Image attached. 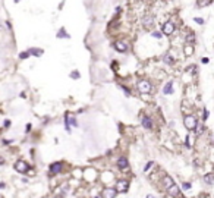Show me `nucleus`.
I'll return each mask as SVG.
<instances>
[{
    "instance_id": "nucleus-5",
    "label": "nucleus",
    "mask_w": 214,
    "mask_h": 198,
    "mask_svg": "<svg viewBox=\"0 0 214 198\" xmlns=\"http://www.w3.org/2000/svg\"><path fill=\"white\" fill-rule=\"evenodd\" d=\"M116 188H106V189H103L101 192V198H114L116 197Z\"/></svg>"
},
{
    "instance_id": "nucleus-29",
    "label": "nucleus",
    "mask_w": 214,
    "mask_h": 198,
    "mask_svg": "<svg viewBox=\"0 0 214 198\" xmlns=\"http://www.w3.org/2000/svg\"><path fill=\"white\" fill-rule=\"evenodd\" d=\"M147 198H154V197L152 195H147Z\"/></svg>"
},
{
    "instance_id": "nucleus-26",
    "label": "nucleus",
    "mask_w": 214,
    "mask_h": 198,
    "mask_svg": "<svg viewBox=\"0 0 214 198\" xmlns=\"http://www.w3.org/2000/svg\"><path fill=\"white\" fill-rule=\"evenodd\" d=\"M204 119H207L208 118V112H207V110H204V116H203Z\"/></svg>"
},
{
    "instance_id": "nucleus-11",
    "label": "nucleus",
    "mask_w": 214,
    "mask_h": 198,
    "mask_svg": "<svg viewBox=\"0 0 214 198\" xmlns=\"http://www.w3.org/2000/svg\"><path fill=\"white\" fill-rule=\"evenodd\" d=\"M129 166V163H128V158L126 157H120L118 160V167H120V169H126Z\"/></svg>"
},
{
    "instance_id": "nucleus-2",
    "label": "nucleus",
    "mask_w": 214,
    "mask_h": 198,
    "mask_svg": "<svg viewBox=\"0 0 214 198\" xmlns=\"http://www.w3.org/2000/svg\"><path fill=\"white\" fill-rule=\"evenodd\" d=\"M136 87H138V91L142 93V94H150L151 93V84L148 81H139Z\"/></svg>"
},
{
    "instance_id": "nucleus-17",
    "label": "nucleus",
    "mask_w": 214,
    "mask_h": 198,
    "mask_svg": "<svg viewBox=\"0 0 214 198\" xmlns=\"http://www.w3.org/2000/svg\"><path fill=\"white\" fill-rule=\"evenodd\" d=\"M28 53H29V54H35V56H40V54H41L43 51H41V50H37V49H31V50H29Z\"/></svg>"
},
{
    "instance_id": "nucleus-9",
    "label": "nucleus",
    "mask_w": 214,
    "mask_h": 198,
    "mask_svg": "<svg viewBox=\"0 0 214 198\" xmlns=\"http://www.w3.org/2000/svg\"><path fill=\"white\" fill-rule=\"evenodd\" d=\"M141 122H142V126L147 128V129H151L152 128V122H151V119L148 118V116H142Z\"/></svg>"
},
{
    "instance_id": "nucleus-18",
    "label": "nucleus",
    "mask_w": 214,
    "mask_h": 198,
    "mask_svg": "<svg viewBox=\"0 0 214 198\" xmlns=\"http://www.w3.org/2000/svg\"><path fill=\"white\" fill-rule=\"evenodd\" d=\"M57 37H59V38H60V37H66V38H69V35L66 34V31H65V29H60V31H59V34H57Z\"/></svg>"
},
{
    "instance_id": "nucleus-28",
    "label": "nucleus",
    "mask_w": 214,
    "mask_h": 198,
    "mask_svg": "<svg viewBox=\"0 0 214 198\" xmlns=\"http://www.w3.org/2000/svg\"><path fill=\"white\" fill-rule=\"evenodd\" d=\"M0 188H5V183H0Z\"/></svg>"
},
{
    "instance_id": "nucleus-13",
    "label": "nucleus",
    "mask_w": 214,
    "mask_h": 198,
    "mask_svg": "<svg viewBox=\"0 0 214 198\" xmlns=\"http://www.w3.org/2000/svg\"><path fill=\"white\" fill-rule=\"evenodd\" d=\"M163 93L164 94H172V93H173V82H172V81H169L167 84L164 85Z\"/></svg>"
},
{
    "instance_id": "nucleus-20",
    "label": "nucleus",
    "mask_w": 214,
    "mask_h": 198,
    "mask_svg": "<svg viewBox=\"0 0 214 198\" xmlns=\"http://www.w3.org/2000/svg\"><path fill=\"white\" fill-rule=\"evenodd\" d=\"M170 54H166V56H164V62L166 63H169V65H172V63H173V59H170Z\"/></svg>"
},
{
    "instance_id": "nucleus-24",
    "label": "nucleus",
    "mask_w": 214,
    "mask_h": 198,
    "mask_svg": "<svg viewBox=\"0 0 214 198\" xmlns=\"http://www.w3.org/2000/svg\"><path fill=\"white\" fill-rule=\"evenodd\" d=\"M28 56H29L28 51H25V53H21V59H27Z\"/></svg>"
},
{
    "instance_id": "nucleus-27",
    "label": "nucleus",
    "mask_w": 214,
    "mask_h": 198,
    "mask_svg": "<svg viewBox=\"0 0 214 198\" xmlns=\"http://www.w3.org/2000/svg\"><path fill=\"white\" fill-rule=\"evenodd\" d=\"M29 131H31V125H27V132H29Z\"/></svg>"
},
{
    "instance_id": "nucleus-3",
    "label": "nucleus",
    "mask_w": 214,
    "mask_h": 198,
    "mask_svg": "<svg viewBox=\"0 0 214 198\" xmlns=\"http://www.w3.org/2000/svg\"><path fill=\"white\" fill-rule=\"evenodd\" d=\"M128 187H129V182L126 179H119L118 183H116V191L118 192H126L128 191Z\"/></svg>"
},
{
    "instance_id": "nucleus-15",
    "label": "nucleus",
    "mask_w": 214,
    "mask_h": 198,
    "mask_svg": "<svg viewBox=\"0 0 214 198\" xmlns=\"http://www.w3.org/2000/svg\"><path fill=\"white\" fill-rule=\"evenodd\" d=\"M204 181L207 182V183H213L214 182V173H208V175L204 176Z\"/></svg>"
},
{
    "instance_id": "nucleus-6",
    "label": "nucleus",
    "mask_w": 214,
    "mask_h": 198,
    "mask_svg": "<svg viewBox=\"0 0 214 198\" xmlns=\"http://www.w3.org/2000/svg\"><path fill=\"white\" fill-rule=\"evenodd\" d=\"M173 31H175V25H173V22H166L163 25V34L172 35L173 34Z\"/></svg>"
},
{
    "instance_id": "nucleus-1",
    "label": "nucleus",
    "mask_w": 214,
    "mask_h": 198,
    "mask_svg": "<svg viewBox=\"0 0 214 198\" xmlns=\"http://www.w3.org/2000/svg\"><path fill=\"white\" fill-rule=\"evenodd\" d=\"M183 123H185V128L186 129H195L197 128V119H195V116H191V114H188V116H185V119H183Z\"/></svg>"
},
{
    "instance_id": "nucleus-10",
    "label": "nucleus",
    "mask_w": 214,
    "mask_h": 198,
    "mask_svg": "<svg viewBox=\"0 0 214 198\" xmlns=\"http://www.w3.org/2000/svg\"><path fill=\"white\" fill-rule=\"evenodd\" d=\"M62 170V163H53L50 166V173L51 175H56V173H59Z\"/></svg>"
},
{
    "instance_id": "nucleus-8",
    "label": "nucleus",
    "mask_w": 214,
    "mask_h": 198,
    "mask_svg": "<svg viewBox=\"0 0 214 198\" xmlns=\"http://www.w3.org/2000/svg\"><path fill=\"white\" fill-rule=\"evenodd\" d=\"M114 49L118 51H120V53H125V51L128 50V45H126V43H123V41H118V43L114 44Z\"/></svg>"
},
{
    "instance_id": "nucleus-22",
    "label": "nucleus",
    "mask_w": 214,
    "mask_h": 198,
    "mask_svg": "<svg viewBox=\"0 0 214 198\" xmlns=\"http://www.w3.org/2000/svg\"><path fill=\"white\" fill-rule=\"evenodd\" d=\"M161 34H163V32H157V31H154V32H152V37H156V38H161Z\"/></svg>"
},
{
    "instance_id": "nucleus-14",
    "label": "nucleus",
    "mask_w": 214,
    "mask_h": 198,
    "mask_svg": "<svg viewBox=\"0 0 214 198\" xmlns=\"http://www.w3.org/2000/svg\"><path fill=\"white\" fill-rule=\"evenodd\" d=\"M142 22H144V27L150 28L152 24H154V18H152V16H145L144 19H142Z\"/></svg>"
},
{
    "instance_id": "nucleus-12",
    "label": "nucleus",
    "mask_w": 214,
    "mask_h": 198,
    "mask_svg": "<svg viewBox=\"0 0 214 198\" xmlns=\"http://www.w3.org/2000/svg\"><path fill=\"white\" fill-rule=\"evenodd\" d=\"M163 183H164V188L166 189H169L170 187H173L175 183H173V179L170 178V176H164L163 178Z\"/></svg>"
},
{
    "instance_id": "nucleus-4",
    "label": "nucleus",
    "mask_w": 214,
    "mask_h": 198,
    "mask_svg": "<svg viewBox=\"0 0 214 198\" xmlns=\"http://www.w3.org/2000/svg\"><path fill=\"white\" fill-rule=\"evenodd\" d=\"M15 169H16L19 173H25V172L29 169V166H28V163H25L24 160H19V161L15 163Z\"/></svg>"
},
{
    "instance_id": "nucleus-16",
    "label": "nucleus",
    "mask_w": 214,
    "mask_h": 198,
    "mask_svg": "<svg viewBox=\"0 0 214 198\" xmlns=\"http://www.w3.org/2000/svg\"><path fill=\"white\" fill-rule=\"evenodd\" d=\"M192 53H194V47H192L191 44H188L185 47V54H186V56H191Z\"/></svg>"
},
{
    "instance_id": "nucleus-19",
    "label": "nucleus",
    "mask_w": 214,
    "mask_h": 198,
    "mask_svg": "<svg viewBox=\"0 0 214 198\" xmlns=\"http://www.w3.org/2000/svg\"><path fill=\"white\" fill-rule=\"evenodd\" d=\"M186 41H188V43H194V41H195V35H194V34H188V35H186Z\"/></svg>"
},
{
    "instance_id": "nucleus-25",
    "label": "nucleus",
    "mask_w": 214,
    "mask_h": 198,
    "mask_svg": "<svg viewBox=\"0 0 214 198\" xmlns=\"http://www.w3.org/2000/svg\"><path fill=\"white\" fill-rule=\"evenodd\" d=\"M71 76H73V78H78L79 74H78V72H73V74H71Z\"/></svg>"
},
{
    "instance_id": "nucleus-23",
    "label": "nucleus",
    "mask_w": 214,
    "mask_h": 198,
    "mask_svg": "<svg viewBox=\"0 0 214 198\" xmlns=\"http://www.w3.org/2000/svg\"><path fill=\"white\" fill-rule=\"evenodd\" d=\"M182 187H183V189H191V183H188V182H186V183H183V185H182Z\"/></svg>"
},
{
    "instance_id": "nucleus-21",
    "label": "nucleus",
    "mask_w": 214,
    "mask_h": 198,
    "mask_svg": "<svg viewBox=\"0 0 214 198\" xmlns=\"http://www.w3.org/2000/svg\"><path fill=\"white\" fill-rule=\"evenodd\" d=\"M194 21H195L197 24H199V25H203V24H204V19H203V18H194Z\"/></svg>"
},
{
    "instance_id": "nucleus-7",
    "label": "nucleus",
    "mask_w": 214,
    "mask_h": 198,
    "mask_svg": "<svg viewBox=\"0 0 214 198\" xmlns=\"http://www.w3.org/2000/svg\"><path fill=\"white\" fill-rule=\"evenodd\" d=\"M169 194L172 195V197H175V198H182V195H180V189L178 185H173V187H170L169 189Z\"/></svg>"
},
{
    "instance_id": "nucleus-30",
    "label": "nucleus",
    "mask_w": 214,
    "mask_h": 198,
    "mask_svg": "<svg viewBox=\"0 0 214 198\" xmlns=\"http://www.w3.org/2000/svg\"><path fill=\"white\" fill-rule=\"evenodd\" d=\"M15 2H16V3H18V2H19V0H15Z\"/></svg>"
}]
</instances>
